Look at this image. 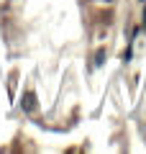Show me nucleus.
<instances>
[{"label": "nucleus", "instance_id": "nucleus-2", "mask_svg": "<svg viewBox=\"0 0 146 154\" xmlns=\"http://www.w3.org/2000/svg\"><path fill=\"white\" fill-rule=\"evenodd\" d=\"M103 59H105V51L100 49V51H97V59H95V64H103Z\"/></svg>", "mask_w": 146, "mask_h": 154}, {"label": "nucleus", "instance_id": "nucleus-3", "mask_svg": "<svg viewBox=\"0 0 146 154\" xmlns=\"http://www.w3.org/2000/svg\"><path fill=\"white\" fill-rule=\"evenodd\" d=\"M144 23H146V11H144Z\"/></svg>", "mask_w": 146, "mask_h": 154}, {"label": "nucleus", "instance_id": "nucleus-1", "mask_svg": "<svg viewBox=\"0 0 146 154\" xmlns=\"http://www.w3.org/2000/svg\"><path fill=\"white\" fill-rule=\"evenodd\" d=\"M21 105H23L26 113H31V110L36 108V95H33V93H26V95H23V100H21Z\"/></svg>", "mask_w": 146, "mask_h": 154}]
</instances>
